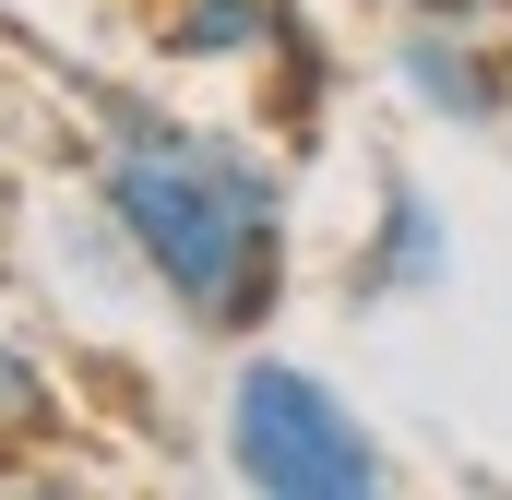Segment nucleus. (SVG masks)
Segmentation results:
<instances>
[{"label": "nucleus", "mask_w": 512, "mask_h": 500, "mask_svg": "<svg viewBox=\"0 0 512 500\" xmlns=\"http://www.w3.org/2000/svg\"><path fill=\"white\" fill-rule=\"evenodd\" d=\"M393 72H405V96H417L429 120H465V131L512 120V60L477 24H405V36H393Z\"/></svg>", "instance_id": "obj_3"}, {"label": "nucleus", "mask_w": 512, "mask_h": 500, "mask_svg": "<svg viewBox=\"0 0 512 500\" xmlns=\"http://www.w3.org/2000/svg\"><path fill=\"white\" fill-rule=\"evenodd\" d=\"M48 417H60V393H48V381H36V358L0 334V441H36Z\"/></svg>", "instance_id": "obj_6"}, {"label": "nucleus", "mask_w": 512, "mask_h": 500, "mask_svg": "<svg viewBox=\"0 0 512 500\" xmlns=\"http://www.w3.org/2000/svg\"><path fill=\"white\" fill-rule=\"evenodd\" d=\"M96 120H108L96 203H108L120 250L155 274V298H179V322L251 334L286 286V167L251 155L239 131L167 120L120 84H96Z\"/></svg>", "instance_id": "obj_1"}, {"label": "nucleus", "mask_w": 512, "mask_h": 500, "mask_svg": "<svg viewBox=\"0 0 512 500\" xmlns=\"http://www.w3.org/2000/svg\"><path fill=\"white\" fill-rule=\"evenodd\" d=\"M286 36H298L286 0H179L167 12V60H262Z\"/></svg>", "instance_id": "obj_5"}, {"label": "nucleus", "mask_w": 512, "mask_h": 500, "mask_svg": "<svg viewBox=\"0 0 512 500\" xmlns=\"http://www.w3.org/2000/svg\"><path fill=\"white\" fill-rule=\"evenodd\" d=\"M358 286H370V298H441V286H453V227H441V203H429L417 179H382Z\"/></svg>", "instance_id": "obj_4"}, {"label": "nucleus", "mask_w": 512, "mask_h": 500, "mask_svg": "<svg viewBox=\"0 0 512 500\" xmlns=\"http://www.w3.org/2000/svg\"><path fill=\"white\" fill-rule=\"evenodd\" d=\"M0 500H108V489H84V477H24V489H0Z\"/></svg>", "instance_id": "obj_8"}, {"label": "nucleus", "mask_w": 512, "mask_h": 500, "mask_svg": "<svg viewBox=\"0 0 512 500\" xmlns=\"http://www.w3.org/2000/svg\"><path fill=\"white\" fill-rule=\"evenodd\" d=\"M227 477L251 500H393V465L358 429V405L298 358L227 370Z\"/></svg>", "instance_id": "obj_2"}, {"label": "nucleus", "mask_w": 512, "mask_h": 500, "mask_svg": "<svg viewBox=\"0 0 512 500\" xmlns=\"http://www.w3.org/2000/svg\"><path fill=\"white\" fill-rule=\"evenodd\" d=\"M405 24H489V0H405Z\"/></svg>", "instance_id": "obj_7"}]
</instances>
